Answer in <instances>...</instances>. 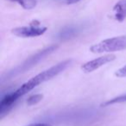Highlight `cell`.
I'll list each match as a JSON object with an SVG mask.
<instances>
[{
    "instance_id": "obj_1",
    "label": "cell",
    "mask_w": 126,
    "mask_h": 126,
    "mask_svg": "<svg viewBox=\"0 0 126 126\" xmlns=\"http://www.w3.org/2000/svg\"><path fill=\"white\" fill-rule=\"evenodd\" d=\"M71 63H72V60H66V61H61V62L58 63L56 65L46 69L43 72L40 73L39 74L31 78L30 80L23 84L17 90H16L13 93L17 98H19L20 97H23V95L27 94L30 91L35 89L39 85L53 79L54 77L57 76L58 74L62 73L63 71L66 70L71 65Z\"/></svg>"
},
{
    "instance_id": "obj_2",
    "label": "cell",
    "mask_w": 126,
    "mask_h": 126,
    "mask_svg": "<svg viewBox=\"0 0 126 126\" xmlns=\"http://www.w3.org/2000/svg\"><path fill=\"white\" fill-rule=\"evenodd\" d=\"M126 49V35L111 37L101 41L90 47V51L94 54L112 53Z\"/></svg>"
},
{
    "instance_id": "obj_3",
    "label": "cell",
    "mask_w": 126,
    "mask_h": 126,
    "mask_svg": "<svg viewBox=\"0 0 126 126\" xmlns=\"http://www.w3.org/2000/svg\"><path fill=\"white\" fill-rule=\"evenodd\" d=\"M47 27L42 26L38 21H33L28 26H22L15 28L11 30V33L16 36L29 38V37H36L42 35L47 31Z\"/></svg>"
},
{
    "instance_id": "obj_4",
    "label": "cell",
    "mask_w": 126,
    "mask_h": 126,
    "mask_svg": "<svg viewBox=\"0 0 126 126\" xmlns=\"http://www.w3.org/2000/svg\"><path fill=\"white\" fill-rule=\"evenodd\" d=\"M57 48H58L57 45H51V46H49L48 47H47V48H45V49H43V50L40 51V52L36 53L35 55L29 58L24 63H23L20 67H18L13 72L14 73V75L15 74H20V73L24 72V71H26L27 69H30V67L35 66V64L38 63L41 60H42L44 57L48 55L49 54H51V53H53L54 51H55Z\"/></svg>"
},
{
    "instance_id": "obj_5",
    "label": "cell",
    "mask_w": 126,
    "mask_h": 126,
    "mask_svg": "<svg viewBox=\"0 0 126 126\" xmlns=\"http://www.w3.org/2000/svg\"><path fill=\"white\" fill-rule=\"evenodd\" d=\"M115 60H116L115 54H105L103 56H100V57H98L96 59L92 60V61H89L87 62L84 63L81 66V70L84 73H86V74L92 73L93 71L98 69L99 67L106 65L107 63H110L111 61H115Z\"/></svg>"
},
{
    "instance_id": "obj_6",
    "label": "cell",
    "mask_w": 126,
    "mask_h": 126,
    "mask_svg": "<svg viewBox=\"0 0 126 126\" xmlns=\"http://www.w3.org/2000/svg\"><path fill=\"white\" fill-rule=\"evenodd\" d=\"M17 99L18 98L16 97L14 93H10V94L6 95L5 97L2 98L1 103H0V115H1V117H4V114L7 113L11 110L12 105H14V103Z\"/></svg>"
},
{
    "instance_id": "obj_7",
    "label": "cell",
    "mask_w": 126,
    "mask_h": 126,
    "mask_svg": "<svg viewBox=\"0 0 126 126\" xmlns=\"http://www.w3.org/2000/svg\"><path fill=\"white\" fill-rule=\"evenodd\" d=\"M113 17L117 22H123L126 18V0H119L112 9Z\"/></svg>"
},
{
    "instance_id": "obj_8",
    "label": "cell",
    "mask_w": 126,
    "mask_h": 126,
    "mask_svg": "<svg viewBox=\"0 0 126 126\" xmlns=\"http://www.w3.org/2000/svg\"><path fill=\"white\" fill-rule=\"evenodd\" d=\"M9 1L16 3L25 10H32L37 4V0H9Z\"/></svg>"
},
{
    "instance_id": "obj_9",
    "label": "cell",
    "mask_w": 126,
    "mask_h": 126,
    "mask_svg": "<svg viewBox=\"0 0 126 126\" xmlns=\"http://www.w3.org/2000/svg\"><path fill=\"white\" fill-rule=\"evenodd\" d=\"M126 102V93L125 94H121L117 97L111 98V99H109L107 101L104 102L101 105V106L103 107H106V106H110L112 105H116V104H121V103H124Z\"/></svg>"
},
{
    "instance_id": "obj_10",
    "label": "cell",
    "mask_w": 126,
    "mask_h": 126,
    "mask_svg": "<svg viewBox=\"0 0 126 126\" xmlns=\"http://www.w3.org/2000/svg\"><path fill=\"white\" fill-rule=\"evenodd\" d=\"M42 98H43V95H42V94L31 95V96L29 97L28 99H27V104H28V105H36L37 103H39L40 101H42Z\"/></svg>"
},
{
    "instance_id": "obj_11",
    "label": "cell",
    "mask_w": 126,
    "mask_h": 126,
    "mask_svg": "<svg viewBox=\"0 0 126 126\" xmlns=\"http://www.w3.org/2000/svg\"><path fill=\"white\" fill-rule=\"evenodd\" d=\"M115 75L118 78H125L126 77V65L119 68L117 72L115 73Z\"/></svg>"
},
{
    "instance_id": "obj_12",
    "label": "cell",
    "mask_w": 126,
    "mask_h": 126,
    "mask_svg": "<svg viewBox=\"0 0 126 126\" xmlns=\"http://www.w3.org/2000/svg\"><path fill=\"white\" fill-rule=\"evenodd\" d=\"M27 126H52V125L49 124H47V123H35V124H29Z\"/></svg>"
},
{
    "instance_id": "obj_13",
    "label": "cell",
    "mask_w": 126,
    "mask_h": 126,
    "mask_svg": "<svg viewBox=\"0 0 126 126\" xmlns=\"http://www.w3.org/2000/svg\"><path fill=\"white\" fill-rule=\"evenodd\" d=\"M80 0H67V4H74L76 3L79 2Z\"/></svg>"
}]
</instances>
